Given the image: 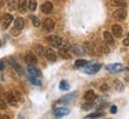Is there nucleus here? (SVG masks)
I'll return each instance as SVG.
<instances>
[{
    "label": "nucleus",
    "instance_id": "obj_1",
    "mask_svg": "<svg viewBox=\"0 0 129 119\" xmlns=\"http://www.w3.org/2000/svg\"><path fill=\"white\" fill-rule=\"evenodd\" d=\"M47 42H49L50 46L59 48V47L62 46L63 40L60 37H58V35H50V37H47Z\"/></svg>",
    "mask_w": 129,
    "mask_h": 119
},
{
    "label": "nucleus",
    "instance_id": "obj_2",
    "mask_svg": "<svg viewBox=\"0 0 129 119\" xmlns=\"http://www.w3.org/2000/svg\"><path fill=\"white\" fill-rule=\"evenodd\" d=\"M25 62H26L27 65L35 66L37 64V62H38V59L36 57V54H33L32 52H26V54H25Z\"/></svg>",
    "mask_w": 129,
    "mask_h": 119
},
{
    "label": "nucleus",
    "instance_id": "obj_3",
    "mask_svg": "<svg viewBox=\"0 0 129 119\" xmlns=\"http://www.w3.org/2000/svg\"><path fill=\"white\" fill-rule=\"evenodd\" d=\"M101 67H102L101 64H92L90 66L86 65V67L84 69V72L88 73V74H95V73H97L101 70Z\"/></svg>",
    "mask_w": 129,
    "mask_h": 119
},
{
    "label": "nucleus",
    "instance_id": "obj_4",
    "mask_svg": "<svg viewBox=\"0 0 129 119\" xmlns=\"http://www.w3.org/2000/svg\"><path fill=\"white\" fill-rule=\"evenodd\" d=\"M113 17L116 20H124L125 17H127V11H125L123 7L118 8V10H116V11L113 13Z\"/></svg>",
    "mask_w": 129,
    "mask_h": 119
},
{
    "label": "nucleus",
    "instance_id": "obj_5",
    "mask_svg": "<svg viewBox=\"0 0 129 119\" xmlns=\"http://www.w3.org/2000/svg\"><path fill=\"white\" fill-rule=\"evenodd\" d=\"M12 21H13V17H12V14H10V13L4 14V17H3V24H1L3 30H6V28L11 25Z\"/></svg>",
    "mask_w": 129,
    "mask_h": 119
},
{
    "label": "nucleus",
    "instance_id": "obj_6",
    "mask_svg": "<svg viewBox=\"0 0 129 119\" xmlns=\"http://www.w3.org/2000/svg\"><path fill=\"white\" fill-rule=\"evenodd\" d=\"M43 27L45 31H52L53 28H55V21L52 19H50V18H46V19H44L43 21Z\"/></svg>",
    "mask_w": 129,
    "mask_h": 119
},
{
    "label": "nucleus",
    "instance_id": "obj_7",
    "mask_svg": "<svg viewBox=\"0 0 129 119\" xmlns=\"http://www.w3.org/2000/svg\"><path fill=\"white\" fill-rule=\"evenodd\" d=\"M44 55L46 57V59L49 62H56V59H57V54H56V52L52 48H46Z\"/></svg>",
    "mask_w": 129,
    "mask_h": 119
},
{
    "label": "nucleus",
    "instance_id": "obj_8",
    "mask_svg": "<svg viewBox=\"0 0 129 119\" xmlns=\"http://www.w3.org/2000/svg\"><path fill=\"white\" fill-rule=\"evenodd\" d=\"M103 38H104V41L109 45V46H114L115 45V39H114V34L109 33V32H104L103 33Z\"/></svg>",
    "mask_w": 129,
    "mask_h": 119
},
{
    "label": "nucleus",
    "instance_id": "obj_9",
    "mask_svg": "<svg viewBox=\"0 0 129 119\" xmlns=\"http://www.w3.org/2000/svg\"><path fill=\"white\" fill-rule=\"evenodd\" d=\"M6 99H7V103L11 104L12 106H18V99H17L16 94H13L11 92L6 93Z\"/></svg>",
    "mask_w": 129,
    "mask_h": 119
},
{
    "label": "nucleus",
    "instance_id": "obj_10",
    "mask_svg": "<svg viewBox=\"0 0 129 119\" xmlns=\"http://www.w3.org/2000/svg\"><path fill=\"white\" fill-rule=\"evenodd\" d=\"M107 70L111 73H117V72H121L123 70V66L121 64H111V65L107 66Z\"/></svg>",
    "mask_w": 129,
    "mask_h": 119
},
{
    "label": "nucleus",
    "instance_id": "obj_11",
    "mask_svg": "<svg viewBox=\"0 0 129 119\" xmlns=\"http://www.w3.org/2000/svg\"><path fill=\"white\" fill-rule=\"evenodd\" d=\"M69 108H65V107H58V108H55L53 110V114L55 117H64V115L69 114Z\"/></svg>",
    "mask_w": 129,
    "mask_h": 119
},
{
    "label": "nucleus",
    "instance_id": "obj_12",
    "mask_svg": "<svg viewBox=\"0 0 129 119\" xmlns=\"http://www.w3.org/2000/svg\"><path fill=\"white\" fill-rule=\"evenodd\" d=\"M52 10H53V5H52V3H50V1H45V3L42 5V12L45 13V14L51 13Z\"/></svg>",
    "mask_w": 129,
    "mask_h": 119
},
{
    "label": "nucleus",
    "instance_id": "obj_13",
    "mask_svg": "<svg viewBox=\"0 0 129 119\" xmlns=\"http://www.w3.org/2000/svg\"><path fill=\"white\" fill-rule=\"evenodd\" d=\"M71 47H59V51H58V53H59V55L62 58H64V59H69V58H71L70 57V52H69V50H70Z\"/></svg>",
    "mask_w": 129,
    "mask_h": 119
},
{
    "label": "nucleus",
    "instance_id": "obj_14",
    "mask_svg": "<svg viewBox=\"0 0 129 119\" xmlns=\"http://www.w3.org/2000/svg\"><path fill=\"white\" fill-rule=\"evenodd\" d=\"M111 31H113L114 37H116V38H120V37H122V34H123V30H122V27L120 26V25H114V26L111 27Z\"/></svg>",
    "mask_w": 129,
    "mask_h": 119
},
{
    "label": "nucleus",
    "instance_id": "obj_15",
    "mask_svg": "<svg viewBox=\"0 0 129 119\" xmlns=\"http://www.w3.org/2000/svg\"><path fill=\"white\" fill-rule=\"evenodd\" d=\"M24 25H25V23H24V19L21 17H18L14 19V28L17 31H21L24 28Z\"/></svg>",
    "mask_w": 129,
    "mask_h": 119
},
{
    "label": "nucleus",
    "instance_id": "obj_16",
    "mask_svg": "<svg viewBox=\"0 0 129 119\" xmlns=\"http://www.w3.org/2000/svg\"><path fill=\"white\" fill-rule=\"evenodd\" d=\"M84 99H85L86 101H94V100L96 99V94H95V92L92 90H89V91H86L85 94H84Z\"/></svg>",
    "mask_w": 129,
    "mask_h": 119
},
{
    "label": "nucleus",
    "instance_id": "obj_17",
    "mask_svg": "<svg viewBox=\"0 0 129 119\" xmlns=\"http://www.w3.org/2000/svg\"><path fill=\"white\" fill-rule=\"evenodd\" d=\"M10 63L12 64V66H13V69L17 71V73L18 74H20V76H23V70H21V67H20L19 65H18V63L13 59V58H10Z\"/></svg>",
    "mask_w": 129,
    "mask_h": 119
},
{
    "label": "nucleus",
    "instance_id": "obj_18",
    "mask_svg": "<svg viewBox=\"0 0 129 119\" xmlns=\"http://www.w3.org/2000/svg\"><path fill=\"white\" fill-rule=\"evenodd\" d=\"M114 87H115V90H116V91L122 92V91L124 90V85H123V83H122L121 80L115 79V80H114Z\"/></svg>",
    "mask_w": 129,
    "mask_h": 119
},
{
    "label": "nucleus",
    "instance_id": "obj_19",
    "mask_svg": "<svg viewBox=\"0 0 129 119\" xmlns=\"http://www.w3.org/2000/svg\"><path fill=\"white\" fill-rule=\"evenodd\" d=\"M18 10L21 13L26 12V10H27V3H26V0H19V3H18Z\"/></svg>",
    "mask_w": 129,
    "mask_h": 119
},
{
    "label": "nucleus",
    "instance_id": "obj_20",
    "mask_svg": "<svg viewBox=\"0 0 129 119\" xmlns=\"http://www.w3.org/2000/svg\"><path fill=\"white\" fill-rule=\"evenodd\" d=\"M27 71H28V73H30V76H33V77H39L40 74H42L39 70L35 69L33 66H30V65H28V67H27Z\"/></svg>",
    "mask_w": 129,
    "mask_h": 119
},
{
    "label": "nucleus",
    "instance_id": "obj_21",
    "mask_svg": "<svg viewBox=\"0 0 129 119\" xmlns=\"http://www.w3.org/2000/svg\"><path fill=\"white\" fill-rule=\"evenodd\" d=\"M7 7L10 11H16L18 8V5H17L16 0H7Z\"/></svg>",
    "mask_w": 129,
    "mask_h": 119
},
{
    "label": "nucleus",
    "instance_id": "obj_22",
    "mask_svg": "<svg viewBox=\"0 0 129 119\" xmlns=\"http://www.w3.org/2000/svg\"><path fill=\"white\" fill-rule=\"evenodd\" d=\"M88 64H89V63L86 62L85 59H78V60H76V62H75V66H76V67H84V66H86L88 65Z\"/></svg>",
    "mask_w": 129,
    "mask_h": 119
},
{
    "label": "nucleus",
    "instance_id": "obj_23",
    "mask_svg": "<svg viewBox=\"0 0 129 119\" xmlns=\"http://www.w3.org/2000/svg\"><path fill=\"white\" fill-rule=\"evenodd\" d=\"M59 88H60L62 91H68V90L70 88V86H69V83H68L67 80H62L60 83H59Z\"/></svg>",
    "mask_w": 129,
    "mask_h": 119
},
{
    "label": "nucleus",
    "instance_id": "obj_24",
    "mask_svg": "<svg viewBox=\"0 0 129 119\" xmlns=\"http://www.w3.org/2000/svg\"><path fill=\"white\" fill-rule=\"evenodd\" d=\"M108 44H100V46H98V50L101 51L102 53H109V48H108V46H107Z\"/></svg>",
    "mask_w": 129,
    "mask_h": 119
},
{
    "label": "nucleus",
    "instance_id": "obj_25",
    "mask_svg": "<svg viewBox=\"0 0 129 119\" xmlns=\"http://www.w3.org/2000/svg\"><path fill=\"white\" fill-rule=\"evenodd\" d=\"M27 7L30 11H36V8H37V1L36 0H30L27 4Z\"/></svg>",
    "mask_w": 129,
    "mask_h": 119
},
{
    "label": "nucleus",
    "instance_id": "obj_26",
    "mask_svg": "<svg viewBox=\"0 0 129 119\" xmlns=\"http://www.w3.org/2000/svg\"><path fill=\"white\" fill-rule=\"evenodd\" d=\"M28 80H30V83H31L32 85H35V86H40V85H42V83H40L39 79H37V78L33 77V76H31Z\"/></svg>",
    "mask_w": 129,
    "mask_h": 119
},
{
    "label": "nucleus",
    "instance_id": "obj_27",
    "mask_svg": "<svg viewBox=\"0 0 129 119\" xmlns=\"http://www.w3.org/2000/svg\"><path fill=\"white\" fill-rule=\"evenodd\" d=\"M30 19H31L32 24H33L36 27H39L40 26V20L38 19V18H37L36 16H31V17H30Z\"/></svg>",
    "mask_w": 129,
    "mask_h": 119
},
{
    "label": "nucleus",
    "instance_id": "obj_28",
    "mask_svg": "<svg viewBox=\"0 0 129 119\" xmlns=\"http://www.w3.org/2000/svg\"><path fill=\"white\" fill-rule=\"evenodd\" d=\"M36 53L38 54V55H43V54H45V51H44V47L42 46V45H37L36 46Z\"/></svg>",
    "mask_w": 129,
    "mask_h": 119
},
{
    "label": "nucleus",
    "instance_id": "obj_29",
    "mask_svg": "<svg viewBox=\"0 0 129 119\" xmlns=\"http://www.w3.org/2000/svg\"><path fill=\"white\" fill-rule=\"evenodd\" d=\"M111 4L115 5V6H121V7H124L125 6V1L124 0H113Z\"/></svg>",
    "mask_w": 129,
    "mask_h": 119
},
{
    "label": "nucleus",
    "instance_id": "obj_30",
    "mask_svg": "<svg viewBox=\"0 0 129 119\" xmlns=\"http://www.w3.org/2000/svg\"><path fill=\"white\" fill-rule=\"evenodd\" d=\"M75 96H76V93H72L70 96H67V97H64V98H62L60 101H70V100H72L75 98Z\"/></svg>",
    "mask_w": 129,
    "mask_h": 119
},
{
    "label": "nucleus",
    "instance_id": "obj_31",
    "mask_svg": "<svg viewBox=\"0 0 129 119\" xmlns=\"http://www.w3.org/2000/svg\"><path fill=\"white\" fill-rule=\"evenodd\" d=\"M100 117H103V113H98V112H96V113H91V114H88L85 118H100Z\"/></svg>",
    "mask_w": 129,
    "mask_h": 119
},
{
    "label": "nucleus",
    "instance_id": "obj_32",
    "mask_svg": "<svg viewBox=\"0 0 129 119\" xmlns=\"http://www.w3.org/2000/svg\"><path fill=\"white\" fill-rule=\"evenodd\" d=\"M84 50H85L88 53H92V47H91V45H90L89 42H85V44H84Z\"/></svg>",
    "mask_w": 129,
    "mask_h": 119
},
{
    "label": "nucleus",
    "instance_id": "obj_33",
    "mask_svg": "<svg viewBox=\"0 0 129 119\" xmlns=\"http://www.w3.org/2000/svg\"><path fill=\"white\" fill-rule=\"evenodd\" d=\"M91 107H92V101H88V103H85L82 106L83 110H89V108H91Z\"/></svg>",
    "mask_w": 129,
    "mask_h": 119
},
{
    "label": "nucleus",
    "instance_id": "obj_34",
    "mask_svg": "<svg viewBox=\"0 0 129 119\" xmlns=\"http://www.w3.org/2000/svg\"><path fill=\"white\" fill-rule=\"evenodd\" d=\"M100 90H101L102 92H106V91H108V90H109V86H108V84H103L101 87H100Z\"/></svg>",
    "mask_w": 129,
    "mask_h": 119
},
{
    "label": "nucleus",
    "instance_id": "obj_35",
    "mask_svg": "<svg viewBox=\"0 0 129 119\" xmlns=\"http://www.w3.org/2000/svg\"><path fill=\"white\" fill-rule=\"evenodd\" d=\"M6 107H7V105L5 104L4 100H0V108L1 110H6Z\"/></svg>",
    "mask_w": 129,
    "mask_h": 119
},
{
    "label": "nucleus",
    "instance_id": "obj_36",
    "mask_svg": "<svg viewBox=\"0 0 129 119\" xmlns=\"http://www.w3.org/2000/svg\"><path fill=\"white\" fill-rule=\"evenodd\" d=\"M123 45H124V46H129V33L127 34V38L123 40Z\"/></svg>",
    "mask_w": 129,
    "mask_h": 119
},
{
    "label": "nucleus",
    "instance_id": "obj_37",
    "mask_svg": "<svg viewBox=\"0 0 129 119\" xmlns=\"http://www.w3.org/2000/svg\"><path fill=\"white\" fill-rule=\"evenodd\" d=\"M116 111H117V107H116V106H111V107H110V112H111L113 114H115Z\"/></svg>",
    "mask_w": 129,
    "mask_h": 119
},
{
    "label": "nucleus",
    "instance_id": "obj_38",
    "mask_svg": "<svg viewBox=\"0 0 129 119\" xmlns=\"http://www.w3.org/2000/svg\"><path fill=\"white\" fill-rule=\"evenodd\" d=\"M5 69V65H4V62H0V70H4Z\"/></svg>",
    "mask_w": 129,
    "mask_h": 119
},
{
    "label": "nucleus",
    "instance_id": "obj_39",
    "mask_svg": "<svg viewBox=\"0 0 129 119\" xmlns=\"http://www.w3.org/2000/svg\"><path fill=\"white\" fill-rule=\"evenodd\" d=\"M4 4H5V1H4V0H0V8L3 7V6H4Z\"/></svg>",
    "mask_w": 129,
    "mask_h": 119
},
{
    "label": "nucleus",
    "instance_id": "obj_40",
    "mask_svg": "<svg viewBox=\"0 0 129 119\" xmlns=\"http://www.w3.org/2000/svg\"><path fill=\"white\" fill-rule=\"evenodd\" d=\"M3 92H4V90H3V87H1V88H0V96H1V93H3Z\"/></svg>",
    "mask_w": 129,
    "mask_h": 119
},
{
    "label": "nucleus",
    "instance_id": "obj_41",
    "mask_svg": "<svg viewBox=\"0 0 129 119\" xmlns=\"http://www.w3.org/2000/svg\"><path fill=\"white\" fill-rule=\"evenodd\" d=\"M0 47H1V41H0Z\"/></svg>",
    "mask_w": 129,
    "mask_h": 119
}]
</instances>
